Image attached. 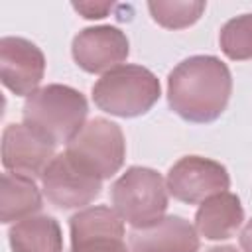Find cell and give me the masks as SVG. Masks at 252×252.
Masks as SVG:
<instances>
[{
    "label": "cell",
    "instance_id": "cell-2",
    "mask_svg": "<svg viewBox=\"0 0 252 252\" xmlns=\"http://www.w3.org/2000/svg\"><path fill=\"white\" fill-rule=\"evenodd\" d=\"M89 104L81 91L69 85H45L26 96L24 124L39 132L51 144H69L87 124Z\"/></svg>",
    "mask_w": 252,
    "mask_h": 252
},
{
    "label": "cell",
    "instance_id": "cell-5",
    "mask_svg": "<svg viewBox=\"0 0 252 252\" xmlns=\"http://www.w3.org/2000/svg\"><path fill=\"white\" fill-rule=\"evenodd\" d=\"M65 152L89 173L108 179L124 163L126 142L118 124L106 118H93L67 144Z\"/></svg>",
    "mask_w": 252,
    "mask_h": 252
},
{
    "label": "cell",
    "instance_id": "cell-15",
    "mask_svg": "<svg viewBox=\"0 0 252 252\" xmlns=\"http://www.w3.org/2000/svg\"><path fill=\"white\" fill-rule=\"evenodd\" d=\"M0 207H2L0 219L4 224L33 217L41 209V193L35 181L28 175L12 173V171L2 173Z\"/></svg>",
    "mask_w": 252,
    "mask_h": 252
},
{
    "label": "cell",
    "instance_id": "cell-9",
    "mask_svg": "<svg viewBox=\"0 0 252 252\" xmlns=\"http://www.w3.org/2000/svg\"><path fill=\"white\" fill-rule=\"evenodd\" d=\"M43 75L45 57L33 41L16 35L0 39V79L8 91L18 96H30L37 91Z\"/></svg>",
    "mask_w": 252,
    "mask_h": 252
},
{
    "label": "cell",
    "instance_id": "cell-17",
    "mask_svg": "<svg viewBox=\"0 0 252 252\" xmlns=\"http://www.w3.org/2000/svg\"><path fill=\"white\" fill-rule=\"evenodd\" d=\"M222 53L232 61L252 59V14H240L228 20L219 33Z\"/></svg>",
    "mask_w": 252,
    "mask_h": 252
},
{
    "label": "cell",
    "instance_id": "cell-3",
    "mask_svg": "<svg viewBox=\"0 0 252 252\" xmlns=\"http://www.w3.org/2000/svg\"><path fill=\"white\" fill-rule=\"evenodd\" d=\"M161 94L158 77L142 65H118L93 85L94 104L112 116L134 118L146 114Z\"/></svg>",
    "mask_w": 252,
    "mask_h": 252
},
{
    "label": "cell",
    "instance_id": "cell-20",
    "mask_svg": "<svg viewBox=\"0 0 252 252\" xmlns=\"http://www.w3.org/2000/svg\"><path fill=\"white\" fill-rule=\"evenodd\" d=\"M207 252H238L234 246H213V248H209Z\"/></svg>",
    "mask_w": 252,
    "mask_h": 252
},
{
    "label": "cell",
    "instance_id": "cell-12",
    "mask_svg": "<svg viewBox=\"0 0 252 252\" xmlns=\"http://www.w3.org/2000/svg\"><path fill=\"white\" fill-rule=\"evenodd\" d=\"M128 248L130 252H199V232L187 219L167 215L150 226L132 228Z\"/></svg>",
    "mask_w": 252,
    "mask_h": 252
},
{
    "label": "cell",
    "instance_id": "cell-14",
    "mask_svg": "<svg viewBox=\"0 0 252 252\" xmlns=\"http://www.w3.org/2000/svg\"><path fill=\"white\" fill-rule=\"evenodd\" d=\"M12 252H63L61 226L53 217L33 215L8 230Z\"/></svg>",
    "mask_w": 252,
    "mask_h": 252
},
{
    "label": "cell",
    "instance_id": "cell-4",
    "mask_svg": "<svg viewBox=\"0 0 252 252\" xmlns=\"http://www.w3.org/2000/svg\"><path fill=\"white\" fill-rule=\"evenodd\" d=\"M165 179L150 167H128L110 187V201L118 217L132 228L158 222L167 209Z\"/></svg>",
    "mask_w": 252,
    "mask_h": 252
},
{
    "label": "cell",
    "instance_id": "cell-18",
    "mask_svg": "<svg viewBox=\"0 0 252 252\" xmlns=\"http://www.w3.org/2000/svg\"><path fill=\"white\" fill-rule=\"evenodd\" d=\"M73 8L87 20H100L112 10V2H73Z\"/></svg>",
    "mask_w": 252,
    "mask_h": 252
},
{
    "label": "cell",
    "instance_id": "cell-10",
    "mask_svg": "<svg viewBox=\"0 0 252 252\" xmlns=\"http://www.w3.org/2000/svg\"><path fill=\"white\" fill-rule=\"evenodd\" d=\"M71 53L83 71L104 75L126 61L130 43L126 33L114 26H93L73 37Z\"/></svg>",
    "mask_w": 252,
    "mask_h": 252
},
{
    "label": "cell",
    "instance_id": "cell-1",
    "mask_svg": "<svg viewBox=\"0 0 252 252\" xmlns=\"http://www.w3.org/2000/svg\"><path fill=\"white\" fill-rule=\"evenodd\" d=\"M232 75L215 55H193L167 75L169 108L183 120L207 124L217 120L230 100Z\"/></svg>",
    "mask_w": 252,
    "mask_h": 252
},
{
    "label": "cell",
    "instance_id": "cell-8",
    "mask_svg": "<svg viewBox=\"0 0 252 252\" xmlns=\"http://www.w3.org/2000/svg\"><path fill=\"white\" fill-rule=\"evenodd\" d=\"M71 252H130L124 220L110 207H87L69 219Z\"/></svg>",
    "mask_w": 252,
    "mask_h": 252
},
{
    "label": "cell",
    "instance_id": "cell-7",
    "mask_svg": "<svg viewBox=\"0 0 252 252\" xmlns=\"http://www.w3.org/2000/svg\"><path fill=\"white\" fill-rule=\"evenodd\" d=\"M41 189L47 201L55 207L81 209L100 195L102 179L89 173L63 152L57 154L41 173Z\"/></svg>",
    "mask_w": 252,
    "mask_h": 252
},
{
    "label": "cell",
    "instance_id": "cell-6",
    "mask_svg": "<svg viewBox=\"0 0 252 252\" xmlns=\"http://www.w3.org/2000/svg\"><path fill=\"white\" fill-rule=\"evenodd\" d=\"M169 195L187 205H197L230 187L226 167L203 156H185L177 159L165 177Z\"/></svg>",
    "mask_w": 252,
    "mask_h": 252
},
{
    "label": "cell",
    "instance_id": "cell-11",
    "mask_svg": "<svg viewBox=\"0 0 252 252\" xmlns=\"http://www.w3.org/2000/svg\"><path fill=\"white\" fill-rule=\"evenodd\" d=\"M55 158V144L43 138L33 128L22 124H8L2 134V165L6 171L41 177L45 167Z\"/></svg>",
    "mask_w": 252,
    "mask_h": 252
},
{
    "label": "cell",
    "instance_id": "cell-13",
    "mask_svg": "<svg viewBox=\"0 0 252 252\" xmlns=\"http://www.w3.org/2000/svg\"><path fill=\"white\" fill-rule=\"evenodd\" d=\"M244 220V209L238 195L224 191L203 201L195 213V230L207 240L230 238Z\"/></svg>",
    "mask_w": 252,
    "mask_h": 252
},
{
    "label": "cell",
    "instance_id": "cell-16",
    "mask_svg": "<svg viewBox=\"0 0 252 252\" xmlns=\"http://www.w3.org/2000/svg\"><path fill=\"white\" fill-rule=\"evenodd\" d=\"M148 10L156 24L167 30H183L193 26L205 12V2L197 0H154L148 2Z\"/></svg>",
    "mask_w": 252,
    "mask_h": 252
},
{
    "label": "cell",
    "instance_id": "cell-19",
    "mask_svg": "<svg viewBox=\"0 0 252 252\" xmlns=\"http://www.w3.org/2000/svg\"><path fill=\"white\" fill-rule=\"evenodd\" d=\"M238 240H240V248L244 252H252V220H248L244 224V228L240 230Z\"/></svg>",
    "mask_w": 252,
    "mask_h": 252
}]
</instances>
